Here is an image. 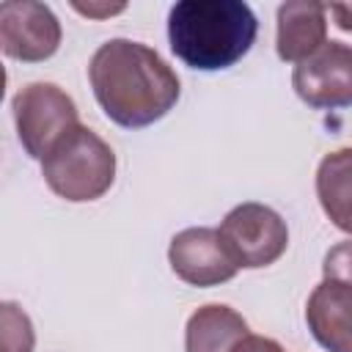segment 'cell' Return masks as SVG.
I'll list each match as a JSON object with an SVG mask.
<instances>
[{"mask_svg":"<svg viewBox=\"0 0 352 352\" xmlns=\"http://www.w3.org/2000/svg\"><path fill=\"white\" fill-rule=\"evenodd\" d=\"M88 80L104 116L124 129L165 118L182 94L176 72L160 52L132 38L104 41L88 63Z\"/></svg>","mask_w":352,"mask_h":352,"instance_id":"1","label":"cell"},{"mask_svg":"<svg viewBox=\"0 0 352 352\" xmlns=\"http://www.w3.org/2000/svg\"><path fill=\"white\" fill-rule=\"evenodd\" d=\"M36 330L19 302L0 300V352H33Z\"/></svg>","mask_w":352,"mask_h":352,"instance_id":"13","label":"cell"},{"mask_svg":"<svg viewBox=\"0 0 352 352\" xmlns=\"http://www.w3.org/2000/svg\"><path fill=\"white\" fill-rule=\"evenodd\" d=\"M305 322L327 352H352V286L349 275H324L305 302Z\"/></svg>","mask_w":352,"mask_h":352,"instance_id":"9","label":"cell"},{"mask_svg":"<svg viewBox=\"0 0 352 352\" xmlns=\"http://www.w3.org/2000/svg\"><path fill=\"white\" fill-rule=\"evenodd\" d=\"M220 242L236 270H261L275 264L289 248L286 220L267 204L245 201L234 206L220 228Z\"/></svg>","mask_w":352,"mask_h":352,"instance_id":"5","label":"cell"},{"mask_svg":"<svg viewBox=\"0 0 352 352\" xmlns=\"http://www.w3.org/2000/svg\"><path fill=\"white\" fill-rule=\"evenodd\" d=\"M231 352H286L275 338H267V336H253L248 333Z\"/></svg>","mask_w":352,"mask_h":352,"instance_id":"14","label":"cell"},{"mask_svg":"<svg viewBox=\"0 0 352 352\" xmlns=\"http://www.w3.org/2000/svg\"><path fill=\"white\" fill-rule=\"evenodd\" d=\"M256 33L258 19L242 0H179L168 11L170 50L198 72H220L242 60Z\"/></svg>","mask_w":352,"mask_h":352,"instance_id":"2","label":"cell"},{"mask_svg":"<svg viewBox=\"0 0 352 352\" xmlns=\"http://www.w3.org/2000/svg\"><path fill=\"white\" fill-rule=\"evenodd\" d=\"M168 261L176 278L198 289L220 286L239 272L231 256L226 253L217 228L209 226L179 231L168 245Z\"/></svg>","mask_w":352,"mask_h":352,"instance_id":"8","label":"cell"},{"mask_svg":"<svg viewBox=\"0 0 352 352\" xmlns=\"http://www.w3.org/2000/svg\"><path fill=\"white\" fill-rule=\"evenodd\" d=\"M16 138L33 160H44L47 151L80 124L74 99L55 82H28L11 102Z\"/></svg>","mask_w":352,"mask_h":352,"instance_id":"4","label":"cell"},{"mask_svg":"<svg viewBox=\"0 0 352 352\" xmlns=\"http://www.w3.org/2000/svg\"><path fill=\"white\" fill-rule=\"evenodd\" d=\"M72 8L80 11V14H85V16H113V14H121L126 6L124 3H118V6H99V3L82 6V3H72Z\"/></svg>","mask_w":352,"mask_h":352,"instance_id":"15","label":"cell"},{"mask_svg":"<svg viewBox=\"0 0 352 352\" xmlns=\"http://www.w3.org/2000/svg\"><path fill=\"white\" fill-rule=\"evenodd\" d=\"M322 3L289 0L278 8V58L300 63L327 41V16Z\"/></svg>","mask_w":352,"mask_h":352,"instance_id":"10","label":"cell"},{"mask_svg":"<svg viewBox=\"0 0 352 352\" xmlns=\"http://www.w3.org/2000/svg\"><path fill=\"white\" fill-rule=\"evenodd\" d=\"M352 151L341 148L327 154L316 170V192L324 214L346 234L349 231V173H352Z\"/></svg>","mask_w":352,"mask_h":352,"instance_id":"12","label":"cell"},{"mask_svg":"<svg viewBox=\"0 0 352 352\" xmlns=\"http://www.w3.org/2000/svg\"><path fill=\"white\" fill-rule=\"evenodd\" d=\"M3 96H6V66L0 63V102H3Z\"/></svg>","mask_w":352,"mask_h":352,"instance_id":"16","label":"cell"},{"mask_svg":"<svg viewBox=\"0 0 352 352\" xmlns=\"http://www.w3.org/2000/svg\"><path fill=\"white\" fill-rule=\"evenodd\" d=\"M60 47V22L47 3L6 0L0 3V52L22 60L41 63Z\"/></svg>","mask_w":352,"mask_h":352,"instance_id":"6","label":"cell"},{"mask_svg":"<svg viewBox=\"0 0 352 352\" xmlns=\"http://www.w3.org/2000/svg\"><path fill=\"white\" fill-rule=\"evenodd\" d=\"M41 176L63 201H96L116 182V154L94 129L77 124L47 151Z\"/></svg>","mask_w":352,"mask_h":352,"instance_id":"3","label":"cell"},{"mask_svg":"<svg viewBox=\"0 0 352 352\" xmlns=\"http://www.w3.org/2000/svg\"><path fill=\"white\" fill-rule=\"evenodd\" d=\"M250 333L239 311L223 302L201 305L184 327V352H231Z\"/></svg>","mask_w":352,"mask_h":352,"instance_id":"11","label":"cell"},{"mask_svg":"<svg viewBox=\"0 0 352 352\" xmlns=\"http://www.w3.org/2000/svg\"><path fill=\"white\" fill-rule=\"evenodd\" d=\"M297 96L316 110H341L352 104V50L344 41H324L292 72Z\"/></svg>","mask_w":352,"mask_h":352,"instance_id":"7","label":"cell"}]
</instances>
